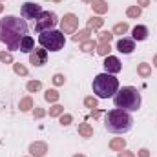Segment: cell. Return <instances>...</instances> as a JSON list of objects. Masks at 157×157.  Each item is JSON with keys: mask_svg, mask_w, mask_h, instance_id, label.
Listing matches in <instances>:
<instances>
[{"mask_svg": "<svg viewBox=\"0 0 157 157\" xmlns=\"http://www.w3.org/2000/svg\"><path fill=\"white\" fill-rule=\"evenodd\" d=\"M28 35V24L26 20L7 15L0 20V42L7 46V49L15 51L20 46V40Z\"/></svg>", "mask_w": 157, "mask_h": 157, "instance_id": "6da1fadb", "label": "cell"}, {"mask_svg": "<svg viewBox=\"0 0 157 157\" xmlns=\"http://www.w3.org/2000/svg\"><path fill=\"white\" fill-rule=\"evenodd\" d=\"M133 124V119L128 112L115 108V110H110L104 117V126L110 133H126Z\"/></svg>", "mask_w": 157, "mask_h": 157, "instance_id": "7a4b0ae2", "label": "cell"}, {"mask_svg": "<svg viewBox=\"0 0 157 157\" xmlns=\"http://www.w3.org/2000/svg\"><path fill=\"white\" fill-rule=\"evenodd\" d=\"M113 102L124 112H137L141 108V93L133 86H124L113 95Z\"/></svg>", "mask_w": 157, "mask_h": 157, "instance_id": "3957f363", "label": "cell"}, {"mask_svg": "<svg viewBox=\"0 0 157 157\" xmlns=\"http://www.w3.org/2000/svg\"><path fill=\"white\" fill-rule=\"evenodd\" d=\"M93 93L99 97V99H110L117 93L119 90V80L115 78V75L112 73H99L97 77L93 78Z\"/></svg>", "mask_w": 157, "mask_h": 157, "instance_id": "277c9868", "label": "cell"}, {"mask_svg": "<svg viewBox=\"0 0 157 157\" xmlns=\"http://www.w3.org/2000/svg\"><path fill=\"white\" fill-rule=\"evenodd\" d=\"M39 42L44 49H49V51H60L66 44V37L62 31H57V29H48V31H42L39 35Z\"/></svg>", "mask_w": 157, "mask_h": 157, "instance_id": "5b68a950", "label": "cell"}, {"mask_svg": "<svg viewBox=\"0 0 157 157\" xmlns=\"http://www.w3.org/2000/svg\"><path fill=\"white\" fill-rule=\"evenodd\" d=\"M57 22H59V18H57V15L53 11H42V15L35 20V29L39 33L48 31V29H53L57 26Z\"/></svg>", "mask_w": 157, "mask_h": 157, "instance_id": "8992f818", "label": "cell"}, {"mask_svg": "<svg viewBox=\"0 0 157 157\" xmlns=\"http://www.w3.org/2000/svg\"><path fill=\"white\" fill-rule=\"evenodd\" d=\"M77 28H78V17L73 15V13H66L60 20V31L64 35H71V33L77 31Z\"/></svg>", "mask_w": 157, "mask_h": 157, "instance_id": "52a82bcc", "label": "cell"}, {"mask_svg": "<svg viewBox=\"0 0 157 157\" xmlns=\"http://www.w3.org/2000/svg\"><path fill=\"white\" fill-rule=\"evenodd\" d=\"M20 13H22L24 18L37 20L40 15H42V6H39L37 2H24L22 7H20Z\"/></svg>", "mask_w": 157, "mask_h": 157, "instance_id": "ba28073f", "label": "cell"}, {"mask_svg": "<svg viewBox=\"0 0 157 157\" xmlns=\"http://www.w3.org/2000/svg\"><path fill=\"white\" fill-rule=\"evenodd\" d=\"M29 62L33 64V66H44L46 62H48V49H44V48H35L33 51H31V55H29Z\"/></svg>", "mask_w": 157, "mask_h": 157, "instance_id": "9c48e42d", "label": "cell"}, {"mask_svg": "<svg viewBox=\"0 0 157 157\" xmlns=\"http://www.w3.org/2000/svg\"><path fill=\"white\" fill-rule=\"evenodd\" d=\"M104 70H106V73H112V75H115L119 73L121 70H122V64H121V60H119L117 57H113V55H108L106 59H104Z\"/></svg>", "mask_w": 157, "mask_h": 157, "instance_id": "30bf717a", "label": "cell"}, {"mask_svg": "<svg viewBox=\"0 0 157 157\" xmlns=\"http://www.w3.org/2000/svg\"><path fill=\"white\" fill-rule=\"evenodd\" d=\"M115 48H117V51L121 53H124V55H130V53H133V49H135V40L133 39H119L117 44H115Z\"/></svg>", "mask_w": 157, "mask_h": 157, "instance_id": "8fae6325", "label": "cell"}, {"mask_svg": "<svg viewBox=\"0 0 157 157\" xmlns=\"http://www.w3.org/2000/svg\"><path fill=\"white\" fill-rule=\"evenodd\" d=\"M29 154L33 157H44L48 154V144L42 143V141H35L29 144Z\"/></svg>", "mask_w": 157, "mask_h": 157, "instance_id": "7c38bea8", "label": "cell"}, {"mask_svg": "<svg viewBox=\"0 0 157 157\" xmlns=\"http://www.w3.org/2000/svg\"><path fill=\"white\" fill-rule=\"evenodd\" d=\"M132 39L137 40V42H143V40L148 39V28L146 26H135L132 29Z\"/></svg>", "mask_w": 157, "mask_h": 157, "instance_id": "4fadbf2b", "label": "cell"}, {"mask_svg": "<svg viewBox=\"0 0 157 157\" xmlns=\"http://www.w3.org/2000/svg\"><path fill=\"white\" fill-rule=\"evenodd\" d=\"M18 49H20L22 53H31V51L35 49V40H33V37H31V35H26L24 39L20 40Z\"/></svg>", "mask_w": 157, "mask_h": 157, "instance_id": "5bb4252c", "label": "cell"}, {"mask_svg": "<svg viewBox=\"0 0 157 157\" xmlns=\"http://www.w3.org/2000/svg\"><path fill=\"white\" fill-rule=\"evenodd\" d=\"M91 7H93V11H95L99 17H101V15H106L108 9H110V6H108L106 0H93V2H91Z\"/></svg>", "mask_w": 157, "mask_h": 157, "instance_id": "9a60e30c", "label": "cell"}, {"mask_svg": "<svg viewBox=\"0 0 157 157\" xmlns=\"http://www.w3.org/2000/svg\"><path fill=\"white\" fill-rule=\"evenodd\" d=\"M102 24H104V20H102V17H99V15L88 18V29H101Z\"/></svg>", "mask_w": 157, "mask_h": 157, "instance_id": "2e32d148", "label": "cell"}, {"mask_svg": "<svg viewBox=\"0 0 157 157\" xmlns=\"http://www.w3.org/2000/svg\"><path fill=\"white\" fill-rule=\"evenodd\" d=\"M78 135L90 139V137H93V128L88 122H82V124H78Z\"/></svg>", "mask_w": 157, "mask_h": 157, "instance_id": "e0dca14e", "label": "cell"}, {"mask_svg": "<svg viewBox=\"0 0 157 157\" xmlns=\"http://www.w3.org/2000/svg\"><path fill=\"white\" fill-rule=\"evenodd\" d=\"M90 35H91V29H80V31H75V35L71 37L73 42H84V40H90Z\"/></svg>", "mask_w": 157, "mask_h": 157, "instance_id": "ac0fdd59", "label": "cell"}, {"mask_svg": "<svg viewBox=\"0 0 157 157\" xmlns=\"http://www.w3.org/2000/svg\"><path fill=\"white\" fill-rule=\"evenodd\" d=\"M110 148H112V150H115V152H121V150H124V148H126V141H124L122 137H115V139H112V141H110Z\"/></svg>", "mask_w": 157, "mask_h": 157, "instance_id": "d6986e66", "label": "cell"}, {"mask_svg": "<svg viewBox=\"0 0 157 157\" xmlns=\"http://www.w3.org/2000/svg\"><path fill=\"white\" fill-rule=\"evenodd\" d=\"M137 73H139L143 78H148L150 75H152V66L146 64V62H141V64L137 66Z\"/></svg>", "mask_w": 157, "mask_h": 157, "instance_id": "ffe728a7", "label": "cell"}, {"mask_svg": "<svg viewBox=\"0 0 157 157\" xmlns=\"http://www.w3.org/2000/svg\"><path fill=\"white\" fill-rule=\"evenodd\" d=\"M93 49H97V42L95 40H84V42H80V51L82 53H91Z\"/></svg>", "mask_w": 157, "mask_h": 157, "instance_id": "44dd1931", "label": "cell"}, {"mask_svg": "<svg viewBox=\"0 0 157 157\" xmlns=\"http://www.w3.org/2000/svg\"><path fill=\"white\" fill-rule=\"evenodd\" d=\"M141 13H143V7H139V6H130L126 9V17L128 18H139Z\"/></svg>", "mask_w": 157, "mask_h": 157, "instance_id": "7402d4cb", "label": "cell"}, {"mask_svg": "<svg viewBox=\"0 0 157 157\" xmlns=\"http://www.w3.org/2000/svg\"><path fill=\"white\" fill-rule=\"evenodd\" d=\"M18 108H20V112H29V110L33 108V99H31V97H24V99H20Z\"/></svg>", "mask_w": 157, "mask_h": 157, "instance_id": "603a6c76", "label": "cell"}, {"mask_svg": "<svg viewBox=\"0 0 157 157\" xmlns=\"http://www.w3.org/2000/svg\"><path fill=\"white\" fill-rule=\"evenodd\" d=\"M44 99H46L48 102H57V101L60 99V93H59L57 90H48V91L44 93Z\"/></svg>", "mask_w": 157, "mask_h": 157, "instance_id": "cb8c5ba5", "label": "cell"}, {"mask_svg": "<svg viewBox=\"0 0 157 157\" xmlns=\"http://www.w3.org/2000/svg\"><path fill=\"white\" fill-rule=\"evenodd\" d=\"M112 33H113V35H126V33H128V24H126V22H119V24H115Z\"/></svg>", "mask_w": 157, "mask_h": 157, "instance_id": "d4e9b609", "label": "cell"}, {"mask_svg": "<svg viewBox=\"0 0 157 157\" xmlns=\"http://www.w3.org/2000/svg\"><path fill=\"white\" fill-rule=\"evenodd\" d=\"M64 113V106H60V104H53L51 108H49V117H60Z\"/></svg>", "mask_w": 157, "mask_h": 157, "instance_id": "484cf974", "label": "cell"}, {"mask_svg": "<svg viewBox=\"0 0 157 157\" xmlns=\"http://www.w3.org/2000/svg\"><path fill=\"white\" fill-rule=\"evenodd\" d=\"M113 40V33L112 31H101L99 33V42L101 44H110Z\"/></svg>", "mask_w": 157, "mask_h": 157, "instance_id": "4316f807", "label": "cell"}, {"mask_svg": "<svg viewBox=\"0 0 157 157\" xmlns=\"http://www.w3.org/2000/svg\"><path fill=\"white\" fill-rule=\"evenodd\" d=\"M13 71L17 73V75H20V77H26L28 75V68L24 66V64H20V62H13Z\"/></svg>", "mask_w": 157, "mask_h": 157, "instance_id": "83f0119b", "label": "cell"}, {"mask_svg": "<svg viewBox=\"0 0 157 157\" xmlns=\"http://www.w3.org/2000/svg\"><path fill=\"white\" fill-rule=\"evenodd\" d=\"M26 88H28L29 93H35V91H39L40 88H42V82H40V80H29V82L26 84Z\"/></svg>", "mask_w": 157, "mask_h": 157, "instance_id": "f1b7e54d", "label": "cell"}, {"mask_svg": "<svg viewBox=\"0 0 157 157\" xmlns=\"http://www.w3.org/2000/svg\"><path fill=\"white\" fill-rule=\"evenodd\" d=\"M110 51H112V46H110V44H99V46H97V53H99L101 57H108Z\"/></svg>", "mask_w": 157, "mask_h": 157, "instance_id": "f546056e", "label": "cell"}, {"mask_svg": "<svg viewBox=\"0 0 157 157\" xmlns=\"http://www.w3.org/2000/svg\"><path fill=\"white\" fill-rule=\"evenodd\" d=\"M0 62H4V64H13V55H11V51H0Z\"/></svg>", "mask_w": 157, "mask_h": 157, "instance_id": "4dcf8cb0", "label": "cell"}, {"mask_svg": "<svg viewBox=\"0 0 157 157\" xmlns=\"http://www.w3.org/2000/svg\"><path fill=\"white\" fill-rule=\"evenodd\" d=\"M84 106L95 110V108H97V99H95V97H86V99H84Z\"/></svg>", "mask_w": 157, "mask_h": 157, "instance_id": "1f68e13d", "label": "cell"}, {"mask_svg": "<svg viewBox=\"0 0 157 157\" xmlns=\"http://www.w3.org/2000/svg\"><path fill=\"white\" fill-rule=\"evenodd\" d=\"M51 80H53V84H55V86H62V84L66 82V77H64L62 73H55Z\"/></svg>", "mask_w": 157, "mask_h": 157, "instance_id": "d6a6232c", "label": "cell"}, {"mask_svg": "<svg viewBox=\"0 0 157 157\" xmlns=\"http://www.w3.org/2000/svg\"><path fill=\"white\" fill-rule=\"evenodd\" d=\"M59 121H60V124H62V126H70V124L73 122V117H71L70 113H62Z\"/></svg>", "mask_w": 157, "mask_h": 157, "instance_id": "836d02e7", "label": "cell"}, {"mask_svg": "<svg viewBox=\"0 0 157 157\" xmlns=\"http://www.w3.org/2000/svg\"><path fill=\"white\" fill-rule=\"evenodd\" d=\"M33 115H35V119H42L46 115V110H44V108H35V110H33Z\"/></svg>", "mask_w": 157, "mask_h": 157, "instance_id": "e575fe53", "label": "cell"}, {"mask_svg": "<svg viewBox=\"0 0 157 157\" xmlns=\"http://www.w3.org/2000/svg\"><path fill=\"white\" fill-rule=\"evenodd\" d=\"M119 157H135V154L130 152V150H121L119 152Z\"/></svg>", "mask_w": 157, "mask_h": 157, "instance_id": "d590c367", "label": "cell"}, {"mask_svg": "<svg viewBox=\"0 0 157 157\" xmlns=\"http://www.w3.org/2000/svg\"><path fill=\"white\" fill-rule=\"evenodd\" d=\"M139 157H150V150L148 148H141L139 150Z\"/></svg>", "mask_w": 157, "mask_h": 157, "instance_id": "8d00e7d4", "label": "cell"}, {"mask_svg": "<svg viewBox=\"0 0 157 157\" xmlns=\"http://www.w3.org/2000/svg\"><path fill=\"white\" fill-rule=\"evenodd\" d=\"M150 2L152 0H137V6L139 7H146V6H150Z\"/></svg>", "mask_w": 157, "mask_h": 157, "instance_id": "74e56055", "label": "cell"}, {"mask_svg": "<svg viewBox=\"0 0 157 157\" xmlns=\"http://www.w3.org/2000/svg\"><path fill=\"white\" fill-rule=\"evenodd\" d=\"M101 113H102V112H101V110H91V117H101Z\"/></svg>", "mask_w": 157, "mask_h": 157, "instance_id": "f35d334b", "label": "cell"}, {"mask_svg": "<svg viewBox=\"0 0 157 157\" xmlns=\"http://www.w3.org/2000/svg\"><path fill=\"white\" fill-rule=\"evenodd\" d=\"M152 64H154V66H155V68H157V55H155V57H154V62H152Z\"/></svg>", "mask_w": 157, "mask_h": 157, "instance_id": "ab89813d", "label": "cell"}, {"mask_svg": "<svg viewBox=\"0 0 157 157\" xmlns=\"http://www.w3.org/2000/svg\"><path fill=\"white\" fill-rule=\"evenodd\" d=\"M73 157H86V155H82V154H75Z\"/></svg>", "mask_w": 157, "mask_h": 157, "instance_id": "60d3db41", "label": "cell"}, {"mask_svg": "<svg viewBox=\"0 0 157 157\" xmlns=\"http://www.w3.org/2000/svg\"><path fill=\"white\" fill-rule=\"evenodd\" d=\"M2 11H4V6H2V4H0V13H2Z\"/></svg>", "mask_w": 157, "mask_h": 157, "instance_id": "b9f144b4", "label": "cell"}, {"mask_svg": "<svg viewBox=\"0 0 157 157\" xmlns=\"http://www.w3.org/2000/svg\"><path fill=\"white\" fill-rule=\"evenodd\" d=\"M82 2H93V0H82Z\"/></svg>", "mask_w": 157, "mask_h": 157, "instance_id": "7bdbcfd3", "label": "cell"}, {"mask_svg": "<svg viewBox=\"0 0 157 157\" xmlns=\"http://www.w3.org/2000/svg\"><path fill=\"white\" fill-rule=\"evenodd\" d=\"M53 2H60V0H53Z\"/></svg>", "mask_w": 157, "mask_h": 157, "instance_id": "ee69618b", "label": "cell"}, {"mask_svg": "<svg viewBox=\"0 0 157 157\" xmlns=\"http://www.w3.org/2000/svg\"><path fill=\"white\" fill-rule=\"evenodd\" d=\"M0 2H2V0H0Z\"/></svg>", "mask_w": 157, "mask_h": 157, "instance_id": "f6af8a7d", "label": "cell"}]
</instances>
